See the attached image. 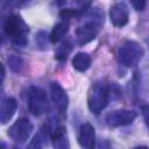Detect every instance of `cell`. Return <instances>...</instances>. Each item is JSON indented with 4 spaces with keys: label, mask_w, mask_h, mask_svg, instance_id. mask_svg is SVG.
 Masks as SVG:
<instances>
[{
    "label": "cell",
    "mask_w": 149,
    "mask_h": 149,
    "mask_svg": "<svg viewBox=\"0 0 149 149\" xmlns=\"http://www.w3.org/2000/svg\"><path fill=\"white\" fill-rule=\"evenodd\" d=\"M5 35L16 47H24L27 44V35L29 31L28 26L21 19V16L13 14L9 15L2 24Z\"/></svg>",
    "instance_id": "1"
},
{
    "label": "cell",
    "mask_w": 149,
    "mask_h": 149,
    "mask_svg": "<svg viewBox=\"0 0 149 149\" xmlns=\"http://www.w3.org/2000/svg\"><path fill=\"white\" fill-rule=\"evenodd\" d=\"M109 87L107 84L102 81H98L92 85L91 91L88 93V109L93 114H99L102 109L108 105L109 101Z\"/></svg>",
    "instance_id": "2"
},
{
    "label": "cell",
    "mask_w": 149,
    "mask_h": 149,
    "mask_svg": "<svg viewBox=\"0 0 149 149\" xmlns=\"http://www.w3.org/2000/svg\"><path fill=\"white\" fill-rule=\"evenodd\" d=\"M143 55H144V50L139 43L134 41H127L119 49L118 59L120 64H122L123 66L133 68L141 61Z\"/></svg>",
    "instance_id": "3"
},
{
    "label": "cell",
    "mask_w": 149,
    "mask_h": 149,
    "mask_svg": "<svg viewBox=\"0 0 149 149\" xmlns=\"http://www.w3.org/2000/svg\"><path fill=\"white\" fill-rule=\"evenodd\" d=\"M28 108L34 115H41L49 111V100L44 90L31 86L28 92Z\"/></svg>",
    "instance_id": "4"
},
{
    "label": "cell",
    "mask_w": 149,
    "mask_h": 149,
    "mask_svg": "<svg viewBox=\"0 0 149 149\" xmlns=\"http://www.w3.org/2000/svg\"><path fill=\"white\" fill-rule=\"evenodd\" d=\"M33 132V123L27 118L17 119L8 129V136L16 143H24Z\"/></svg>",
    "instance_id": "5"
},
{
    "label": "cell",
    "mask_w": 149,
    "mask_h": 149,
    "mask_svg": "<svg viewBox=\"0 0 149 149\" xmlns=\"http://www.w3.org/2000/svg\"><path fill=\"white\" fill-rule=\"evenodd\" d=\"M137 114L134 111L129 109H116L107 114L106 116V123L109 127H121L127 126L134 122Z\"/></svg>",
    "instance_id": "6"
},
{
    "label": "cell",
    "mask_w": 149,
    "mask_h": 149,
    "mask_svg": "<svg viewBox=\"0 0 149 149\" xmlns=\"http://www.w3.org/2000/svg\"><path fill=\"white\" fill-rule=\"evenodd\" d=\"M128 19H129V10L127 5H125L123 2L114 3L109 8V20L113 26L121 28L127 24Z\"/></svg>",
    "instance_id": "7"
},
{
    "label": "cell",
    "mask_w": 149,
    "mask_h": 149,
    "mask_svg": "<svg viewBox=\"0 0 149 149\" xmlns=\"http://www.w3.org/2000/svg\"><path fill=\"white\" fill-rule=\"evenodd\" d=\"M50 93H51V99L56 108L61 112L64 113L68 108L69 105V98L65 92V90L58 84V83H51L50 85Z\"/></svg>",
    "instance_id": "8"
},
{
    "label": "cell",
    "mask_w": 149,
    "mask_h": 149,
    "mask_svg": "<svg viewBox=\"0 0 149 149\" xmlns=\"http://www.w3.org/2000/svg\"><path fill=\"white\" fill-rule=\"evenodd\" d=\"M78 142L83 148L92 149L95 144V132L91 123L86 122L81 125L78 134Z\"/></svg>",
    "instance_id": "9"
},
{
    "label": "cell",
    "mask_w": 149,
    "mask_h": 149,
    "mask_svg": "<svg viewBox=\"0 0 149 149\" xmlns=\"http://www.w3.org/2000/svg\"><path fill=\"white\" fill-rule=\"evenodd\" d=\"M17 108V102L13 97H7L2 99L1 102V109H0V121L2 125L7 123L13 115L15 114Z\"/></svg>",
    "instance_id": "10"
},
{
    "label": "cell",
    "mask_w": 149,
    "mask_h": 149,
    "mask_svg": "<svg viewBox=\"0 0 149 149\" xmlns=\"http://www.w3.org/2000/svg\"><path fill=\"white\" fill-rule=\"evenodd\" d=\"M50 139L52 141V146L58 149H65L69 148V137H68V132L64 126H57L52 129L50 133Z\"/></svg>",
    "instance_id": "11"
},
{
    "label": "cell",
    "mask_w": 149,
    "mask_h": 149,
    "mask_svg": "<svg viewBox=\"0 0 149 149\" xmlns=\"http://www.w3.org/2000/svg\"><path fill=\"white\" fill-rule=\"evenodd\" d=\"M72 66L74 70L84 72L91 66V57L86 52H77L72 58Z\"/></svg>",
    "instance_id": "12"
},
{
    "label": "cell",
    "mask_w": 149,
    "mask_h": 149,
    "mask_svg": "<svg viewBox=\"0 0 149 149\" xmlns=\"http://www.w3.org/2000/svg\"><path fill=\"white\" fill-rule=\"evenodd\" d=\"M69 31V24L65 22H59L57 24H55L51 34H50V42L52 43H57L61 40L64 38V36L68 34Z\"/></svg>",
    "instance_id": "13"
},
{
    "label": "cell",
    "mask_w": 149,
    "mask_h": 149,
    "mask_svg": "<svg viewBox=\"0 0 149 149\" xmlns=\"http://www.w3.org/2000/svg\"><path fill=\"white\" fill-rule=\"evenodd\" d=\"M72 50V44L70 41H65L63 42L59 47H57L56 52H55V58L58 61H64L68 58V56L70 55Z\"/></svg>",
    "instance_id": "14"
},
{
    "label": "cell",
    "mask_w": 149,
    "mask_h": 149,
    "mask_svg": "<svg viewBox=\"0 0 149 149\" xmlns=\"http://www.w3.org/2000/svg\"><path fill=\"white\" fill-rule=\"evenodd\" d=\"M47 137H48V132H45V130L42 128V129L35 135V137H34V140L31 141V143L29 144V147H30V148H41V147H43L44 143H45Z\"/></svg>",
    "instance_id": "15"
},
{
    "label": "cell",
    "mask_w": 149,
    "mask_h": 149,
    "mask_svg": "<svg viewBox=\"0 0 149 149\" xmlns=\"http://www.w3.org/2000/svg\"><path fill=\"white\" fill-rule=\"evenodd\" d=\"M50 40V36H48V34L45 31H40L36 34L35 36V42L37 44V47L40 49H48V41Z\"/></svg>",
    "instance_id": "16"
},
{
    "label": "cell",
    "mask_w": 149,
    "mask_h": 149,
    "mask_svg": "<svg viewBox=\"0 0 149 149\" xmlns=\"http://www.w3.org/2000/svg\"><path fill=\"white\" fill-rule=\"evenodd\" d=\"M8 64H9V68L14 71V72H19L21 69H22V65H23V61L21 57L16 56V55H12L8 57Z\"/></svg>",
    "instance_id": "17"
},
{
    "label": "cell",
    "mask_w": 149,
    "mask_h": 149,
    "mask_svg": "<svg viewBox=\"0 0 149 149\" xmlns=\"http://www.w3.org/2000/svg\"><path fill=\"white\" fill-rule=\"evenodd\" d=\"M130 2L133 5L134 9L139 10V12L143 10L146 8V5H147V0H130Z\"/></svg>",
    "instance_id": "18"
},
{
    "label": "cell",
    "mask_w": 149,
    "mask_h": 149,
    "mask_svg": "<svg viewBox=\"0 0 149 149\" xmlns=\"http://www.w3.org/2000/svg\"><path fill=\"white\" fill-rule=\"evenodd\" d=\"M141 112H142L143 120H144V122H146L147 127L149 128V105H144V106H142Z\"/></svg>",
    "instance_id": "19"
},
{
    "label": "cell",
    "mask_w": 149,
    "mask_h": 149,
    "mask_svg": "<svg viewBox=\"0 0 149 149\" xmlns=\"http://www.w3.org/2000/svg\"><path fill=\"white\" fill-rule=\"evenodd\" d=\"M15 2H16V0H1V7H2V9H5L6 7H10Z\"/></svg>",
    "instance_id": "20"
},
{
    "label": "cell",
    "mask_w": 149,
    "mask_h": 149,
    "mask_svg": "<svg viewBox=\"0 0 149 149\" xmlns=\"http://www.w3.org/2000/svg\"><path fill=\"white\" fill-rule=\"evenodd\" d=\"M21 1V3H28V2H30L31 0H20Z\"/></svg>",
    "instance_id": "21"
}]
</instances>
